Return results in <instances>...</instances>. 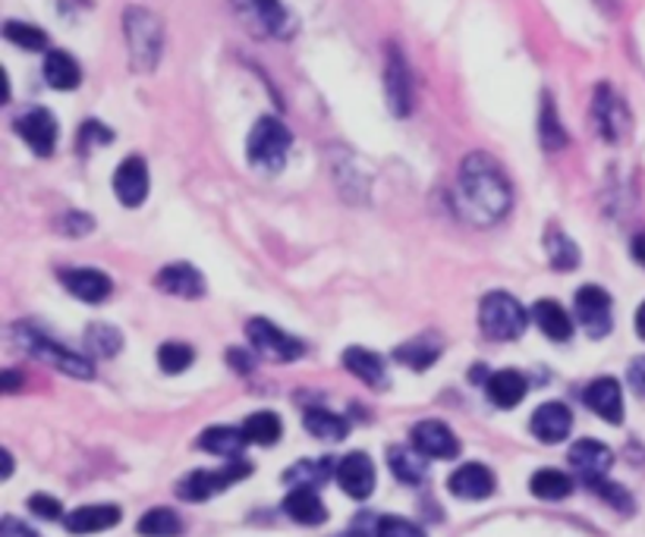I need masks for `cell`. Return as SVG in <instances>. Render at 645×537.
I'll return each instance as SVG.
<instances>
[{
  "mask_svg": "<svg viewBox=\"0 0 645 537\" xmlns=\"http://www.w3.org/2000/svg\"><path fill=\"white\" fill-rule=\"evenodd\" d=\"M510 183L501 164L485 152L467 154L457 176V208L475 227H491L510 211Z\"/></svg>",
  "mask_w": 645,
  "mask_h": 537,
  "instance_id": "6da1fadb",
  "label": "cell"
},
{
  "mask_svg": "<svg viewBox=\"0 0 645 537\" xmlns=\"http://www.w3.org/2000/svg\"><path fill=\"white\" fill-rule=\"evenodd\" d=\"M123 39L130 48V60L133 70L139 73H152L161 63V51H164V25L152 10L145 7H130L123 13Z\"/></svg>",
  "mask_w": 645,
  "mask_h": 537,
  "instance_id": "7a4b0ae2",
  "label": "cell"
},
{
  "mask_svg": "<svg viewBox=\"0 0 645 537\" xmlns=\"http://www.w3.org/2000/svg\"><path fill=\"white\" fill-rule=\"evenodd\" d=\"M13 343L25 349L29 355H35L44 365H54L63 374L70 378H79V381H92L95 378V368L89 359H82L76 352H70L66 345H60L58 340H51L48 333H41L32 324H17L13 327Z\"/></svg>",
  "mask_w": 645,
  "mask_h": 537,
  "instance_id": "3957f363",
  "label": "cell"
},
{
  "mask_svg": "<svg viewBox=\"0 0 645 537\" xmlns=\"http://www.w3.org/2000/svg\"><path fill=\"white\" fill-rule=\"evenodd\" d=\"M529 324V311L510 292H489L479 306V327L494 343L520 340Z\"/></svg>",
  "mask_w": 645,
  "mask_h": 537,
  "instance_id": "277c9868",
  "label": "cell"
},
{
  "mask_svg": "<svg viewBox=\"0 0 645 537\" xmlns=\"http://www.w3.org/2000/svg\"><path fill=\"white\" fill-rule=\"evenodd\" d=\"M290 145H294L290 130L277 116H262L253 126V133H249L246 157H249V164L262 167V171H280Z\"/></svg>",
  "mask_w": 645,
  "mask_h": 537,
  "instance_id": "5b68a950",
  "label": "cell"
},
{
  "mask_svg": "<svg viewBox=\"0 0 645 537\" xmlns=\"http://www.w3.org/2000/svg\"><path fill=\"white\" fill-rule=\"evenodd\" d=\"M239 20L262 39H290L294 35V17L280 0H234Z\"/></svg>",
  "mask_w": 645,
  "mask_h": 537,
  "instance_id": "8992f818",
  "label": "cell"
},
{
  "mask_svg": "<svg viewBox=\"0 0 645 537\" xmlns=\"http://www.w3.org/2000/svg\"><path fill=\"white\" fill-rule=\"evenodd\" d=\"M253 475V465L249 462L231 459L227 468H217V472H193L176 484V497L190 499V503H205L208 497H215L221 490L234 487L236 481L249 478Z\"/></svg>",
  "mask_w": 645,
  "mask_h": 537,
  "instance_id": "52a82bcc",
  "label": "cell"
},
{
  "mask_svg": "<svg viewBox=\"0 0 645 537\" xmlns=\"http://www.w3.org/2000/svg\"><path fill=\"white\" fill-rule=\"evenodd\" d=\"M246 337H249L255 352L262 359H272V362H296V359L306 355V343L294 340L290 333H284L280 327H274L265 318H253L246 324Z\"/></svg>",
  "mask_w": 645,
  "mask_h": 537,
  "instance_id": "ba28073f",
  "label": "cell"
},
{
  "mask_svg": "<svg viewBox=\"0 0 645 537\" xmlns=\"http://www.w3.org/2000/svg\"><path fill=\"white\" fill-rule=\"evenodd\" d=\"M385 92L393 116H410L412 111V73L410 63L397 44H388V63H385Z\"/></svg>",
  "mask_w": 645,
  "mask_h": 537,
  "instance_id": "9c48e42d",
  "label": "cell"
},
{
  "mask_svg": "<svg viewBox=\"0 0 645 537\" xmlns=\"http://www.w3.org/2000/svg\"><path fill=\"white\" fill-rule=\"evenodd\" d=\"M17 133L25 138V145L32 148V152L39 154V157H51L54 148H58V120L51 111H44V107H32V111H25V114L17 120Z\"/></svg>",
  "mask_w": 645,
  "mask_h": 537,
  "instance_id": "30bf717a",
  "label": "cell"
},
{
  "mask_svg": "<svg viewBox=\"0 0 645 537\" xmlns=\"http://www.w3.org/2000/svg\"><path fill=\"white\" fill-rule=\"evenodd\" d=\"M576 318L592 340H602L611 330V296L602 287H583L576 292Z\"/></svg>",
  "mask_w": 645,
  "mask_h": 537,
  "instance_id": "8fae6325",
  "label": "cell"
},
{
  "mask_svg": "<svg viewBox=\"0 0 645 537\" xmlns=\"http://www.w3.org/2000/svg\"><path fill=\"white\" fill-rule=\"evenodd\" d=\"M412 446L429 459H453L460 456V441L444 422H419L412 427Z\"/></svg>",
  "mask_w": 645,
  "mask_h": 537,
  "instance_id": "7c38bea8",
  "label": "cell"
},
{
  "mask_svg": "<svg viewBox=\"0 0 645 537\" xmlns=\"http://www.w3.org/2000/svg\"><path fill=\"white\" fill-rule=\"evenodd\" d=\"M570 465H573V472L583 478V484H592V481L605 478L607 472H611V465H614V453L607 450L605 443L598 441H580L570 446Z\"/></svg>",
  "mask_w": 645,
  "mask_h": 537,
  "instance_id": "4fadbf2b",
  "label": "cell"
},
{
  "mask_svg": "<svg viewBox=\"0 0 645 537\" xmlns=\"http://www.w3.org/2000/svg\"><path fill=\"white\" fill-rule=\"evenodd\" d=\"M337 484L344 487V494L352 499H369L375 490V465L366 453H350L347 459L337 465Z\"/></svg>",
  "mask_w": 645,
  "mask_h": 537,
  "instance_id": "5bb4252c",
  "label": "cell"
},
{
  "mask_svg": "<svg viewBox=\"0 0 645 537\" xmlns=\"http://www.w3.org/2000/svg\"><path fill=\"white\" fill-rule=\"evenodd\" d=\"M114 195L126 208H139L149 198V167L142 157H126L120 164L114 173Z\"/></svg>",
  "mask_w": 645,
  "mask_h": 537,
  "instance_id": "9a60e30c",
  "label": "cell"
},
{
  "mask_svg": "<svg viewBox=\"0 0 645 537\" xmlns=\"http://www.w3.org/2000/svg\"><path fill=\"white\" fill-rule=\"evenodd\" d=\"M155 283L161 292L176 296V299H198V296H205V277L193 265H186V261H176V265L157 270Z\"/></svg>",
  "mask_w": 645,
  "mask_h": 537,
  "instance_id": "2e32d148",
  "label": "cell"
},
{
  "mask_svg": "<svg viewBox=\"0 0 645 537\" xmlns=\"http://www.w3.org/2000/svg\"><path fill=\"white\" fill-rule=\"evenodd\" d=\"M448 490L460 499H485L494 494V475L489 465L467 462L448 478Z\"/></svg>",
  "mask_w": 645,
  "mask_h": 537,
  "instance_id": "e0dca14e",
  "label": "cell"
},
{
  "mask_svg": "<svg viewBox=\"0 0 645 537\" xmlns=\"http://www.w3.org/2000/svg\"><path fill=\"white\" fill-rule=\"evenodd\" d=\"M60 280H63V287L70 289L76 299L82 302H89V306H99L104 302L108 296H111V277L108 273H101L95 268H70V270H60Z\"/></svg>",
  "mask_w": 645,
  "mask_h": 537,
  "instance_id": "ac0fdd59",
  "label": "cell"
},
{
  "mask_svg": "<svg viewBox=\"0 0 645 537\" xmlns=\"http://www.w3.org/2000/svg\"><path fill=\"white\" fill-rule=\"evenodd\" d=\"M586 405L598 415L605 419L607 424H621L624 422V393H621V384L614 378H598L586 386L583 393Z\"/></svg>",
  "mask_w": 645,
  "mask_h": 537,
  "instance_id": "d6986e66",
  "label": "cell"
},
{
  "mask_svg": "<svg viewBox=\"0 0 645 537\" xmlns=\"http://www.w3.org/2000/svg\"><path fill=\"white\" fill-rule=\"evenodd\" d=\"M529 427H532L535 441L564 443L570 437V427H573V415L564 403H545L535 409Z\"/></svg>",
  "mask_w": 645,
  "mask_h": 537,
  "instance_id": "ffe728a7",
  "label": "cell"
},
{
  "mask_svg": "<svg viewBox=\"0 0 645 537\" xmlns=\"http://www.w3.org/2000/svg\"><path fill=\"white\" fill-rule=\"evenodd\" d=\"M592 114H595L598 133H602V138H607V142H617V138L626 133V126H629V116H626L624 104L617 101V95H614L607 85H598Z\"/></svg>",
  "mask_w": 645,
  "mask_h": 537,
  "instance_id": "44dd1931",
  "label": "cell"
},
{
  "mask_svg": "<svg viewBox=\"0 0 645 537\" xmlns=\"http://www.w3.org/2000/svg\"><path fill=\"white\" fill-rule=\"evenodd\" d=\"M120 521V509L111 506V503H101V506H79L76 513L63 518L66 531L70 535H99V531H108Z\"/></svg>",
  "mask_w": 645,
  "mask_h": 537,
  "instance_id": "7402d4cb",
  "label": "cell"
},
{
  "mask_svg": "<svg viewBox=\"0 0 645 537\" xmlns=\"http://www.w3.org/2000/svg\"><path fill=\"white\" fill-rule=\"evenodd\" d=\"M344 365L347 371H352L362 384L375 386V390H385L388 386V368H385V359L372 352V349H362V345H352L344 352Z\"/></svg>",
  "mask_w": 645,
  "mask_h": 537,
  "instance_id": "603a6c76",
  "label": "cell"
},
{
  "mask_svg": "<svg viewBox=\"0 0 645 537\" xmlns=\"http://www.w3.org/2000/svg\"><path fill=\"white\" fill-rule=\"evenodd\" d=\"M441 337H434V333H419V337H412L410 343L397 345V352H393V359L400 362V365L412 368V371H426L438 362V355H441Z\"/></svg>",
  "mask_w": 645,
  "mask_h": 537,
  "instance_id": "cb8c5ba5",
  "label": "cell"
},
{
  "mask_svg": "<svg viewBox=\"0 0 645 537\" xmlns=\"http://www.w3.org/2000/svg\"><path fill=\"white\" fill-rule=\"evenodd\" d=\"M485 390H489V400L498 405V409H516V405L526 400L529 384L520 371L508 368V371H494L489 378V384H485Z\"/></svg>",
  "mask_w": 645,
  "mask_h": 537,
  "instance_id": "d4e9b609",
  "label": "cell"
},
{
  "mask_svg": "<svg viewBox=\"0 0 645 537\" xmlns=\"http://www.w3.org/2000/svg\"><path fill=\"white\" fill-rule=\"evenodd\" d=\"M532 321H535L539 330L545 333L547 340H554V343H567L570 337H573V321H570L567 308H561L557 302H551V299L535 302V308H532Z\"/></svg>",
  "mask_w": 645,
  "mask_h": 537,
  "instance_id": "484cf974",
  "label": "cell"
},
{
  "mask_svg": "<svg viewBox=\"0 0 645 537\" xmlns=\"http://www.w3.org/2000/svg\"><path fill=\"white\" fill-rule=\"evenodd\" d=\"M284 513L299 525H321L328 518V509H325L321 497L315 494V487H294L284 499Z\"/></svg>",
  "mask_w": 645,
  "mask_h": 537,
  "instance_id": "4316f807",
  "label": "cell"
},
{
  "mask_svg": "<svg viewBox=\"0 0 645 537\" xmlns=\"http://www.w3.org/2000/svg\"><path fill=\"white\" fill-rule=\"evenodd\" d=\"M426 459L429 456H422L416 446H391L388 450V465H391L393 478L410 484V487H419L426 481V468H429Z\"/></svg>",
  "mask_w": 645,
  "mask_h": 537,
  "instance_id": "83f0119b",
  "label": "cell"
},
{
  "mask_svg": "<svg viewBox=\"0 0 645 537\" xmlns=\"http://www.w3.org/2000/svg\"><path fill=\"white\" fill-rule=\"evenodd\" d=\"M44 79L58 92H73L79 82H82V70H79V63L66 51H48V58H44Z\"/></svg>",
  "mask_w": 645,
  "mask_h": 537,
  "instance_id": "f1b7e54d",
  "label": "cell"
},
{
  "mask_svg": "<svg viewBox=\"0 0 645 537\" xmlns=\"http://www.w3.org/2000/svg\"><path fill=\"white\" fill-rule=\"evenodd\" d=\"M249 443L246 431L239 427H208L202 437H198V446L212 456H227V459H239L243 446Z\"/></svg>",
  "mask_w": 645,
  "mask_h": 537,
  "instance_id": "f546056e",
  "label": "cell"
},
{
  "mask_svg": "<svg viewBox=\"0 0 645 537\" xmlns=\"http://www.w3.org/2000/svg\"><path fill=\"white\" fill-rule=\"evenodd\" d=\"M331 475H337L331 459H303L296 462L294 468H287L284 481L294 484V487H321V484H328Z\"/></svg>",
  "mask_w": 645,
  "mask_h": 537,
  "instance_id": "4dcf8cb0",
  "label": "cell"
},
{
  "mask_svg": "<svg viewBox=\"0 0 645 537\" xmlns=\"http://www.w3.org/2000/svg\"><path fill=\"white\" fill-rule=\"evenodd\" d=\"M306 427H309V434L318 437V441H344L347 437V422L340 419V415H334L328 409H309L306 412Z\"/></svg>",
  "mask_w": 645,
  "mask_h": 537,
  "instance_id": "1f68e13d",
  "label": "cell"
},
{
  "mask_svg": "<svg viewBox=\"0 0 645 537\" xmlns=\"http://www.w3.org/2000/svg\"><path fill=\"white\" fill-rule=\"evenodd\" d=\"M529 487H532V494L539 499H564L573 494V481H570L564 472H557V468H542V472H535L532 481H529Z\"/></svg>",
  "mask_w": 645,
  "mask_h": 537,
  "instance_id": "d6a6232c",
  "label": "cell"
},
{
  "mask_svg": "<svg viewBox=\"0 0 645 537\" xmlns=\"http://www.w3.org/2000/svg\"><path fill=\"white\" fill-rule=\"evenodd\" d=\"M545 246H547V261H551V268L573 270L576 265H580V246L570 239L567 233L551 230L545 236Z\"/></svg>",
  "mask_w": 645,
  "mask_h": 537,
  "instance_id": "836d02e7",
  "label": "cell"
},
{
  "mask_svg": "<svg viewBox=\"0 0 645 537\" xmlns=\"http://www.w3.org/2000/svg\"><path fill=\"white\" fill-rule=\"evenodd\" d=\"M180 531H183L180 516L174 509H164V506H157V509L139 518V535L142 537H176Z\"/></svg>",
  "mask_w": 645,
  "mask_h": 537,
  "instance_id": "e575fe53",
  "label": "cell"
},
{
  "mask_svg": "<svg viewBox=\"0 0 645 537\" xmlns=\"http://www.w3.org/2000/svg\"><path fill=\"white\" fill-rule=\"evenodd\" d=\"M243 431H246L249 443H258V446H272V443L280 441V434H284V424H280V419H277L274 412H255V415H249V419H246Z\"/></svg>",
  "mask_w": 645,
  "mask_h": 537,
  "instance_id": "d590c367",
  "label": "cell"
},
{
  "mask_svg": "<svg viewBox=\"0 0 645 537\" xmlns=\"http://www.w3.org/2000/svg\"><path fill=\"white\" fill-rule=\"evenodd\" d=\"M85 345H89V352L99 355V359H114L120 352V345H123V337H120L117 327L92 324L89 327V333H85Z\"/></svg>",
  "mask_w": 645,
  "mask_h": 537,
  "instance_id": "8d00e7d4",
  "label": "cell"
},
{
  "mask_svg": "<svg viewBox=\"0 0 645 537\" xmlns=\"http://www.w3.org/2000/svg\"><path fill=\"white\" fill-rule=\"evenodd\" d=\"M193 359H196V352H193V345L186 343H164L157 349V365L164 374H183L186 368L193 365Z\"/></svg>",
  "mask_w": 645,
  "mask_h": 537,
  "instance_id": "74e56055",
  "label": "cell"
},
{
  "mask_svg": "<svg viewBox=\"0 0 645 537\" xmlns=\"http://www.w3.org/2000/svg\"><path fill=\"white\" fill-rule=\"evenodd\" d=\"M3 35H7V41H13L17 48H25V51H44L48 48V35L41 32L39 25H29V22L10 20L3 25Z\"/></svg>",
  "mask_w": 645,
  "mask_h": 537,
  "instance_id": "f35d334b",
  "label": "cell"
},
{
  "mask_svg": "<svg viewBox=\"0 0 645 537\" xmlns=\"http://www.w3.org/2000/svg\"><path fill=\"white\" fill-rule=\"evenodd\" d=\"M542 145L545 152H561L567 145V135H564V126L557 120V111L554 104L545 97V111H542Z\"/></svg>",
  "mask_w": 645,
  "mask_h": 537,
  "instance_id": "ab89813d",
  "label": "cell"
},
{
  "mask_svg": "<svg viewBox=\"0 0 645 537\" xmlns=\"http://www.w3.org/2000/svg\"><path fill=\"white\" fill-rule=\"evenodd\" d=\"M598 497H605V503H611L614 509H621V513H633V497L626 494L621 484H614V481L607 478H598L588 484Z\"/></svg>",
  "mask_w": 645,
  "mask_h": 537,
  "instance_id": "60d3db41",
  "label": "cell"
},
{
  "mask_svg": "<svg viewBox=\"0 0 645 537\" xmlns=\"http://www.w3.org/2000/svg\"><path fill=\"white\" fill-rule=\"evenodd\" d=\"M378 537H426V531L410 518L381 516L378 518Z\"/></svg>",
  "mask_w": 645,
  "mask_h": 537,
  "instance_id": "b9f144b4",
  "label": "cell"
},
{
  "mask_svg": "<svg viewBox=\"0 0 645 537\" xmlns=\"http://www.w3.org/2000/svg\"><path fill=\"white\" fill-rule=\"evenodd\" d=\"M29 509L35 513L44 521H58L63 516V506H60L58 497H48V494H35V497L29 499Z\"/></svg>",
  "mask_w": 645,
  "mask_h": 537,
  "instance_id": "7bdbcfd3",
  "label": "cell"
},
{
  "mask_svg": "<svg viewBox=\"0 0 645 537\" xmlns=\"http://www.w3.org/2000/svg\"><path fill=\"white\" fill-rule=\"evenodd\" d=\"M0 537H41L35 528H29L25 521H20L17 516H3L0 518Z\"/></svg>",
  "mask_w": 645,
  "mask_h": 537,
  "instance_id": "ee69618b",
  "label": "cell"
},
{
  "mask_svg": "<svg viewBox=\"0 0 645 537\" xmlns=\"http://www.w3.org/2000/svg\"><path fill=\"white\" fill-rule=\"evenodd\" d=\"M626 381H629V386H633V393L645 400V355H639V359H633V362H629V368H626Z\"/></svg>",
  "mask_w": 645,
  "mask_h": 537,
  "instance_id": "f6af8a7d",
  "label": "cell"
},
{
  "mask_svg": "<svg viewBox=\"0 0 645 537\" xmlns=\"http://www.w3.org/2000/svg\"><path fill=\"white\" fill-rule=\"evenodd\" d=\"M114 135L108 126H101V123H85L82 126V133H79V142H82V148H89V142H101V145H108Z\"/></svg>",
  "mask_w": 645,
  "mask_h": 537,
  "instance_id": "bcb514c9",
  "label": "cell"
},
{
  "mask_svg": "<svg viewBox=\"0 0 645 537\" xmlns=\"http://www.w3.org/2000/svg\"><path fill=\"white\" fill-rule=\"evenodd\" d=\"M340 537H378V518L372 516H359L350 525V531Z\"/></svg>",
  "mask_w": 645,
  "mask_h": 537,
  "instance_id": "7dc6e473",
  "label": "cell"
},
{
  "mask_svg": "<svg viewBox=\"0 0 645 537\" xmlns=\"http://www.w3.org/2000/svg\"><path fill=\"white\" fill-rule=\"evenodd\" d=\"M22 384V378L17 371H3V378H0V386H3V393H17Z\"/></svg>",
  "mask_w": 645,
  "mask_h": 537,
  "instance_id": "c3c4849f",
  "label": "cell"
},
{
  "mask_svg": "<svg viewBox=\"0 0 645 537\" xmlns=\"http://www.w3.org/2000/svg\"><path fill=\"white\" fill-rule=\"evenodd\" d=\"M227 362L234 368H239V371H249V368H253V362H246V352H239V349H231V352H227Z\"/></svg>",
  "mask_w": 645,
  "mask_h": 537,
  "instance_id": "681fc988",
  "label": "cell"
},
{
  "mask_svg": "<svg viewBox=\"0 0 645 537\" xmlns=\"http://www.w3.org/2000/svg\"><path fill=\"white\" fill-rule=\"evenodd\" d=\"M633 258L645 268V233H636V236H633Z\"/></svg>",
  "mask_w": 645,
  "mask_h": 537,
  "instance_id": "f907efd6",
  "label": "cell"
},
{
  "mask_svg": "<svg viewBox=\"0 0 645 537\" xmlns=\"http://www.w3.org/2000/svg\"><path fill=\"white\" fill-rule=\"evenodd\" d=\"M636 333L645 340V302L639 306V311H636Z\"/></svg>",
  "mask_w": 645,
  "mask_h": 537,
  "instance_id": "816d5d0a",
  "label": "cell"
},
{
  "mask_svg": "<svg viewBox=\"0 0 645 537\" xmlns=\"http://www.w3.org/2000/svg\"><path fill=\"white\" fill-rule=\"evenodd\" d=\"M10 475H13V456L3 450V478H10Z\"/></svg>",
  "mask_w": 645,
  "mask_h": 537,
  "instance_id": "f5cc1de1",
  "label": "cell"
}]
</instances>
